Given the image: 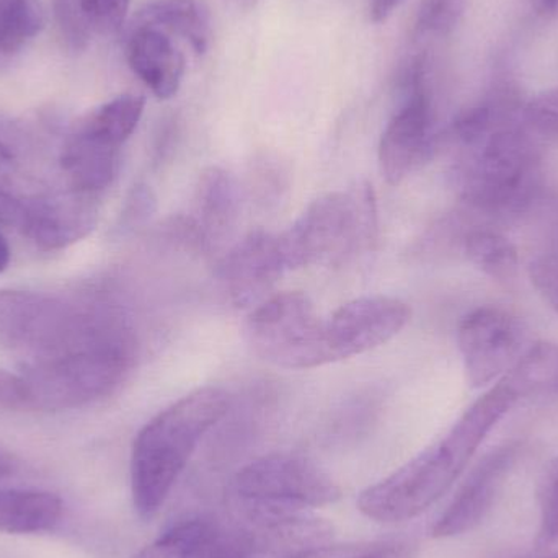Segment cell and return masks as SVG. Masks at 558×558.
<instances>
[{
    "instance_id": "6da1fadb",
    "label": "cell",
    "mask_w": 558,
    "mask_h": 558,
    "mask_svg": "<svg viewBox=\"0 0 558 558\" xmlns=\"http://www.w3.org/2000/svg\"><path fill=\"white\" fill-rule=\"evenodd\" d=\"M520 402L504 379L478 397L435 445L397 469L357 500L364 517L403 523L425 513L458 482L492 429Z\"/></svg>"
},
{
    "instance_id": "7a4b0ae2",
    "label": "cell",
    "mask_w": 558,
    "mask_h": 558,
    "mask_svg": "<svg viewBox=\"0 0 558 558\" xmlns=\"http://www.w3.org/2000/svg\"><path fill=\"white\" fill-rule=\"evenodd\" d=\"M137 341L126 311L108 305L64 350L23 363L29 412L78 409L111 396L130 376Z\"/></svg>"
},
{
    "instance_id": "3957f363",
    "label": "cell",
    "mask_w": 558,
    "mask_h": 558,
    "mask_svg": "<svg viewBox=\"0 0 558 558\" xmlns=\"http://www.w3.org/2000/svg\"><path fill=\"white\" fill-rule=\"evenodd\" d=\"M229 396L203 387L146 423L131 452V494L137 514L153 518L169 498L206 433L228 413Z\"/></svg>"
},
{
    "instance_id": "277c9868",
    "label": "cell",
    "mask_w": 558,
    "mask_h": 558,
    "mask_svg": "<svg viewBox=\"0 0 558 558\" xmlns=\"http://www.w3.org/2000/svg\"><path fill=\"white\" fill-rule=\"evenodd\" d=\"M456 186L465 205L485 215H514L533 205L543 182V159L523 128L498 121L484 136L459 146Z\"/></svg>"
},
{
    "instance_id": "5b68a950",
    "label": "cell",
    "mask_w": 558,
    "mask_h": 558,
    "mask_svg": "<svg viewBox=\"0 0 558 558\" xmlns=\"http://www.w3.org/2000/svg\"><path fill=\"white\" fill-rule=\"evenodd\" d=\"M376 228L374 199L367 189L318 196L279 234L288 271L340 265L369 244Z\"/></svg>"
},
{
    "instance_id": "8992f818",
    "label": "cell",
    "mask_w": 558,
    "mask_h": 558,
    "mask_svg": "<svg viewBox=\"0 0 558 558\" xmlns=\"http://www.w3.org/2000/svg\"><path fill=\"white\" fill-rule=\"evenodd\" d=\"M245 335L262 360L282 369H314L331 363L325 318L305 292H278L255 305Z\"/></svg>"
},
{
    "instance_id": "52a82bcc",
    "label": "cell",
    "mask_w": 558,
    "mask_h": 558,
    "mask_svg": "<svg viewBox=\"0 0 558 558\" xmlns=\"http://www.w3.org/2000/svg\"><path fill=\"white\" fill-rule=\"evenodd\" d=\"M87 302H65L32 291H0V347L23 360L48 356L75 340L88 317Z\"/></svg>"
},
{
    "instance_id": "ba28073f",
    "label": "cell",
    "mask_w": 558,
    "mask_h": 558,
    "mask_svg": "<svg viewBox=\"0 0 558 558\" xmlns=\"http://www.w3.org/2000/svg\"><path fill=\"white\" fill-rule=\"evenodd\" d=\"M436 110L428 87V65L416 58L407 77V97L393 113L379 141V166L390 185H400L438 146Z\"/></svg>"
},
{
    "instance_id": "9c48e42d",
    "label": "cell",
    "mask_w": 558,
    "mask_h": 558,
    "mask_svg": "<svg viewBox=\"0 0 558 558\" xmlns=\"http://www.w3.org/2000/svg\"><path fill=\"white\" fill-rule=\"evenodd\" d=\"M234 492L247 504L320 508L337 504L340 487L317 465L292 454H271L252 461L234 477Z\"/></svg>"
},
{
    "instance_id": "30bf717a",
    "label": "cell",
    "mask_w": 558,
    "mask_h": 558,
    "mask_svg": "<svg viewBox=\"0 0 558 558\" xmlns=\"http://www.w3.org/2000/svg\"><path fill=\"white\" fill-rule=\"evenodd\" d=\"M523 322L495 305H482L459 322L458 348L474 389L504 379L527 350Z\"/></svg>"
},
{
    "instance_id": "8fae6325",
    "label": "cell",
    "mask_w": 558,
    "mask_h": 558,
    "mask_svg": "<svg viewBox=\"0 0 558 558\" xmlns=\"http://www.w3.org/2000/svg\"><path fill=\"white\" fill-rule=\"evenodd\" d=\"M412 317L409 304L390 295H364L325 318L331 363L357 356L396 338Z\"/></svg>"
},
{
    "instance_id": "7c38bea8",
    "label": "cell",
    "mask_w": 558,
    "mask_h": 558,
    "mask_svg": "<svg viewBox=\"0 0 558 558\" xmlns=\"http://www.w3.org/2000/svg\"><path fill=\"white\" fill-rule=\"evenodd\" d=\"M520 456V446L505 445L488 452L472 469L445 513L433 526V537L449 539L471 533L490 513Z\"/></svg>"
},
{
    "instance_id": "4fadbf2b",
    "label": "cell",
    "mask_w": 558,
    "mask_h": 558,
    "mask_svg": "<svg viewBox=\"0 0 558 558\" xmlns=\"http://www.w3.org/2000/svg\"><path fill=\"white\" fill-rule=\"evenodd\" d=\"M286 271L279 234L257 231L245 235L222 258L219 277L232 304L254 308L270 298Z\"/></svg>"
},
{
    "instance_id": "5bb4252c",
    "label": "cell",
    "mask_w": 558,
    "mask_h": 558,
    "mask_svg": "<svg viewBox=\"0 0 558 558\" xmlns=\"http://www.w3.org/2000/svg\"><path fill=\"white\" fill-rule=\"evenodd\" d=\"M133 558H252L251 544L239 524L180 521Z\"/></svg>"
},
{
    "instance_id": "9a60e30c",
    "label": "cell",
    "mask_w": 558,
    "mask_h": 558,
    "mask_svg": "<svg viewBox=\"0 0 558 558\" xmlns=\"http://www.w3.org/2000/svg\"><path fill=\"white\" fill-rule=\"evenodd\" d=\"M97 222V206L90 195L26 198L22 232L45 251H58L88 234Z\"/></svg>"
},
{
    "instance_id": "2e32d148",
    "label": "cell",
    "mask_w": 558,
    "mask_h": 558,
    "mask_svg": "<svg viewBox=\"0 0 558 558\" xmlns=\"http://www.w3.org/2000/svg\"><path fill=\"white\" fill-rule=\"evenodd\" d=\"M126 59L134 74L160 100L179 94L185 74V56L172 36L153 26L131 23L126 38Z\"/></svg>"
},
{
    "instance_id": "e0dca14e",
    "label": "cell",
    "mask_w": 558,
    "mask_h": 558,
    "mask_svg": "<svg viewBox=\"0 0 558 558\" xmlns=\"http://www.w3.org/2000/svg\"><path fill=\"white\" fill-rule=\"evenodd\" d=\"M239 190L234 177L219 167L199 175L193 198L189 232L203 248L221 245L231 235L239 218Z\"/></svg>"
},
{
    "instance_id": "ac0fdd59",
    "label": "cell",
    "mask_w": 558,
    "mask_h": 558,
    "mask_svg": "<svg viewBox=\"0 0 558 558\" xmlns=\"http://www.w3.org/2000/svg\"><path fill=\"white\" fill-rule=\"evenodd\" d=\"M120 147L72 128L61 154V166L72 190L82 195L104 192L117 177Z\"/></svg>"
},
{
    "instance_id": "d6986e66",
    "label": "cell",
    "mask_w": 558,
    "mask_h": 558,
    "mask_svg": "<svg viewBox=\"0 0 558 558\" xmlns=\"http://www.w3.org/2000/svg\"><path fill=\"white\" fill-rule=\"evenodd\" d=\"M133 22L180 36L196 54H205L211 41V22L199 0H154L140 10Z\"/></svg>"
},
{
    "instance_id": "ffe728a7",
    "label": "cell",
    "mask_w": 558,
    "mask_h": 558,
    "mask_svg": "<svg viewBox=\"0 0 558 558\" xmlns=\"http://www.w3.org/2000/svg\"><path fill=\"white\" fill-rule=\"evenodd\" d=\"M62 518V501L41 490L0 487V533L41 534Z\"/></svg>"
},
{
    "instance_id": "44dd1931",
    "label": "cell",
    "mask_w": 558,
    "mask_h": 558,
    "mask_svg": "<svg viewBox=\"0 0 558 558\" xmlns=\"http://www.w3.org/2000/svg\"><path fill=\"white\" fill-rule=\"evenodd\" d=\"M144 107H146V100L141 95H120L101 105L97 110L90 111L75 124V128L121 149L136 131L143 118Z\"/></svg>"
},
{
    "instance_id": "7402d4cb",
    "label": "cell",
    "mask_w": 558,
    "mask_h": 558,
    "mask_svg": "<svg viewBox=\"0 0 558 558\" xmlns=\"http://www.w3.org/2000/svg\"><path fill=\"white\" fill-rule=\"evenodd\" d=\"M504 380L520 400L558 393V344H531Z\"/></svg>"
},
{
    "instance_id": "603a6c76",
    "label": "cell",
    "mask_w": 558,
    "mask_h": 558,
    "mask_svg": "<svg viewBox=\"0 0 558 558\" xmlns=\"http://www.w3.org/2000/svg\"><path fill=\"white\" fill-rule=\"evenodd\" d=\"M464 254L485 277L511 281L520 270V254L510 239L500 232L475 229L464 239Z\"/></svg>"
},
{
    "instance_id": "cb8c5ba5",
    "label": "cell",
    "mask_w": 558,
    "mask_h": 558,
    "mask_svg": "<svg viewBox=\"0 0 558 558\" xmlns=\"http://www.w3.org/2000/svg\"><path fill=\"white\" fill-rule=\"evenodd\" d=\"M45 26L39 0H0V65L19 54Z\"/></svg>"
},
{
    "instance_id": "d4e9b609",
    "label": "cell",
    "mask_w": 558,
    "mask_h": 558,
    "mask_svg": "<svg viewBox=\"0 0 558 558\" xmlns=\"http://www.w3.org/2000/svg\"><path fill=\"white\" fill-rule=\"evenodd\" d=\"M418 544L410 539L369 541L338 546L331 543L299 558H416Z\"/></svg>"
},
{
    "instance_id": "484cf974",
    "label": "cell",
    "mask_w": 558,
    "mask_h": 558,
    "mask_svg": "<svg viewBox=\"0 0 558 558\" xmlns=\"http://www.w3.org/2000/svg\"><path fill=\"white\" fill-rule=\"evenodd\" d=\"M51 9L65 48L74 54L85 51L90 45L94 29L82 9L81 0H51Z\"/></svg>"
},
{
    "instance_id": "4316f807",
    "label": "cell",
    "mask_w": 558,
    "mask_h": 558,
    "mask_svg": "<svg viewBox=\"0 0 558 558\" xmlns=\"http://www.w3.org/2000/svg\"><path fill=\"white\" fill-rule=\"evenodd\" d=\"M554 543H558V462L547 472L539 488L537 544L546 547Z\"/></svg>"
},
{
    "instance_id": "83f0119b",
    "label": "cell",
    "mask_w": 558,
    "mask_h": 558,
    "mask_svg": "<svg viewBox=\"0 0 558 558\" xmlns=\"http://www.w3.org/2000/svg\"><path fill=\"white\" fill-rule=\"evenodd\" d=\"M530 277L534 288L558 315V241L531 260Z\"/></svg>"
},
{
    "instance_id": "f1b7e54d",
    "label": "cell",
    "mask_w": 558,
    "mask_h": 558,
    "mask_svg": "<svg viewBox=\"0 0 558 558\" xmlns=\"http://www.w3.org/2000/svg\"><path fill=\"white\" fill-rule=\"evenodd\" d=\"M131 0H81L94 33L111 35L123 26Z\"/></svg>"
},
{
    "instance_id": "f546056e",
    "label": "cell",
    "mask_w": 558,
    "mask_h": 558,
    "mask_svg": "<svg viewBox=\"0 0 558 558\" xmlns=\"http://www.w3.org/2000/svg\"><path fill=\"white\" fill-rule=\"evenodd\" d=\"M524 120L537 134L558 140V88L533 98L524 108Z\"/></svg>"
},
{
    "instance_id": "4dcf8cb0",
    "label": "cell",
    "mask_w": 558,
    "mask_h": 558,
    "mask_svg": "<svg viewBox=\"0 0 558 558\" xmlns=\"http://www.w3.org/2000/svg\"><path fill=\"white\" fill-rule=\"evenodd\" d=\"M464 0H423L416 28L420 33H445L454 25Z\"/></svg>"
},
{
    "instance_id": "1f68e13d",
    "label": "cell",
    "mask_w": 558,
    "mask_h": 558,
    "mask_svg": "<svg viewBox=\"0 0 558 558\" xmlns=\"http://www.w3.org/2000/svg\"><path fill=\"white\" fill-rule=\"evenodd\" d=\"M0 409L29 412V389L22 374L0 369Z\"/></svg>"
},
{
    "instance_id": "d6a6232c",
    "label": "cell",
    "mask_w": 558,
    "mask_h": 558,
    "mask_svg": "<svg viewBox=\"0 0 558 558\" xmlns=\"http://www.w3.org/2000/svg\"><path fill=\"white\" fill-rule=\"evenodd\" d=\"M19 130L5 118L0 117V169L10 167L19 157Z\"/></svg>"
},
{
    "instance_id": "836d02e7",
    "label": "cell",
    "mask_w": 558,
    "mask_h": 558,
    "mask_svg": "<svg viewBox=\"0 0 558 558\" xmlns=\"http://www.w3.org/2000/svg\"><path fill=\"white\" fill-rule=\"evenodd\" d=\"M405 0H371L369 13L374 23H383L399 9Z\"/></svg>"
},
{
    "instance_id": "e575fe53",
    "label": "cell",
    "mask_w": 558,
    "mask_h": 558,
    "mask_svg": "<svg viewBox=\"0 0 558 558\" xmlns=\"http://www.w3.org/2000/svg\"><path fill=\"white\" fill-rule=\"evenodd\" d=\"M19 472V459L0 446V482L13 477Z\"/></svg>"
},
{
    "instance_id": "d590c367",
    "label": "cell",
    "mask_w": 558,
    "mask_h": 558,
    "mask_svg": "<svg viewBox=\"0 0 558 558\" xmlns=\"http://www.w3.org/2000/svg\"><path fill=\"white\" fill-rule=\"evenodd\" d=\"M537 10L546 16L558 13V0H537Z\"/></svg>"
},
{
    "instance_id": "8d00e7d4",
    "label": "cell",
    "mask_w": 558,
    "mask_h": 558,
    "mask_svg": "<svg viewBox=\"0 0 558 558\" xmlns=\"http://www.w3.org/2000/svg\"><path fill=\"white\" fill-rule=\"evenodd\" d=\"M10 264V248L7 244L5 238L0 234V274L9 267Z\"/></svg>"
},
{
    "instance_id": "74e56055",
    "label": "cell",
    "mask_w": 558,
    "mask_h": 558,
    "mask_svg": "<svg viewBox=\"0 0 558 558\" xmlns=\"http://www.w3.org/2000/svg\"><path fill=\"white\" fill-rule=\"evenodd\" d=\"M550 558H558V557H550Z\"/></svg>"
},
{
    "instance_id": "f35d334b",
    "label": "cell",
    "mask_w": 558,
    "mask_h": 558,
    "mask_svg": "<svg viewBox=\"0 0 558 558\" xmlns=\"http://www.w3.org/2000/svg\"><path fill=\"white\" fill-rule=\"evenodd\" d=\"M248 2H252V0H248Z\"/></svg>"
}]
</instances>
